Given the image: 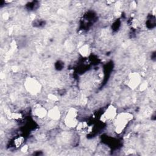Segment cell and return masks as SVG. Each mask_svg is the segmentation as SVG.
<instances>
[{
  "mask_svg": "<svg viewBox=\"0 0 156 156\" xmlns=\"http://www.w3.org/2000/svg\"><path fill=\"white\" fill-rule=\"evenodd\" d=\"M132 115L129 113H121L116 117L115 125L116 131L118 133H121L126 127L127 124L132 119Z\"/></svg>",
  "mask_w": 156,
  "mask_h": 156,
  "instance_id": "1",
  "label": "cell"
},
{
  "mask_svg": "<svg viewBox=\"0 0 156 156\" xmlns=\"http://www.w3.org/2000/svg\"><path fill=\"white\" fill-rule=\"evenodd\" d=\"M25 87L26 90L32 94H37L40 91V84L34 79H29L26 81Z\"/></svg>",
  "mask_w": 156,
  "mask_h": 156,
  "instance_id": "2",
  "label": "cell"
},
{
  "mask_svg": "<svg viewBox=\"0 0 156 156\" xmlns=\"http://www.w3.org/2000/svg\"><path fill=\"white\" fill-rule=\"evenodd\" d=\"M77 113L74 109H71L68 112L65 118V123L69 127H74L77 124Z\"/></svg>",
  "mask_w": 156,
  "mask_h": 156,
  "instance_id": "3",
  "label": "cell"
},
{
  "mask_svg": "<svg viewBox=\"0 0 156 156\" xmlns=\"http://www.w3.org/2000/svg\"><path fill=\"white\" fill-rule=\"evenodd\" d=\"M116 115V109L113 106H110L104 113V118L105 120H112L115 118Z\"/></svg>",
  "mask_w": 156,
  "mask_h": 156,
  "instance_id": "4",
  "label": "cell"
},
{
  "mask_svg": "<svg viewBox=\"0 0 156 156\" xmlns=\"http://www.w3.org/2000/svg\"><path fill=\"white\" fill-rule=\"evenodd\" d=\"M34 113L35 116H37L39 118H44L46 115V111L45 108H44L42 107H37L35 108V110L34 111Z\"/></svg>",
  "mask_w": 156,
  "mask_h": 156,
  "instance_id": "5",
  "label": "cell"
},
{
  "mask_svg": "<svg viewBox=\"0 0 156 156\" xmlns=\"http://www.w3.org/2000/svg\"><path fill=\"white\" fill-rule=\"evenodd\" d=\"M48 115L50 116V118L54 119H57L60 116L59 110L56 108H52L49 111V112H48Z\"/></svg>",
  "mask_w": 156,
  "mask_h": 156,
  "instance_id": "6",
  "label": "cell"
},
{
  "mask_svg": "<svg viewBox=\"0 0 156 156\" xmlns=\"http://www.w3.org/2000/svg\"><path fill=\"white\" fill-rule=\"evenodd\" d=\"M80 51L82 55H87V54L89 52V48L87 46H84L80 49Z\"/></svg>",
  "mask_w": 156,
  "mask_h": 156,
  "instance_id": "7",
  "label": "cell"
}]
</instances>
